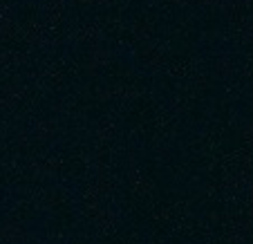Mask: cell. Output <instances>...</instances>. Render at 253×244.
<instances>
[{
	"instance_id": "6da1fadb",
	"label": "cell",
	"mask_w": 253,
	"mask_h": 244,
	"mask_svg": "<svg viewBox=\"0 0 253 244\" xmlns=\"http://www.w3.org/2000/svg\"><path fill=\"white\" fill-rule=\"evenodd\" d=\"M141 96V90L134 85H115V87H105V90L96 92V99L99 101H134Z\"/></svg>"
},
{
	"instance_id": "7a4b0ae2",
	"label": "cell",
	"mask_w": 253,
	"mask_h": 244,
	"mask_svg": "<svg viewBox=\"0 0 253 244\" xmlns=\"http://www.w3.org/2000/svg\"><path fill=\"white\" fill-rule=\"evenodd\" d=\"M20 36H23V41L25 43H29V45H39V47H43V45H47L45 43V25L41 23V20H27V23L20 27Z\"/></svg>"
},
{
	"instance_id": "3957f363",
	"label": "cell",
	"mask_w": 253,
	"mask_h": 244,
	"mask_svg": "<svg viewBox=\"0 0 253 244\" xmlns=\"http://www.w3.org/2000/svg\"><path fill=\"white\" fill-rule=\"evenodd\" d=\"M70 39L77 41H90L92 45H101V41L105 39V29L99 23H83L74 34H70Z\"/></svg>"
},
{
	"instance_id": "277c9868",
	"label": "cell",
	"mask_w": 253,
	"mask_h": 244,
	"mask_svg": "<svg viewBox=\"0 0 253 244\" xmlns=\"http://www.w3.org/2000/svg\"><path fill=\"white\" fill-rule=\"evenodd\" d=\"M141 56H143V61H146V65H148L150 70H155V72H159V70L166 65V54H164L162 45H157L155 41L148 45H143Z\"/></svg>"
},
{
	"instance_id": "5b68a950",
	"label": "cell",
	"mask_w": 253,
	"mask_h": 244,
	"mask_svg": "<svg viewBox=\"0 0 253 244\" xmlns=\"http://www.w3.org/2000/svg\"><path fill=\"white\" fill-rule=\"evenodd\" d=\"M112 61V52L103 45H92L90 49V61H87V72L96 74L101 67H108Z\"/></svg>"
},
{
	"instance_id": "8992f818",
	"label": "cell",
	"mask_w": 253,
	"mask_h": 244,
	"mask_svg": "<svg viewBox=\"0 0 253 244\" xmlns=\"http://www.w3.org/2000/svg\"><path fill=\"white\" fill-rule=\"evenodd\" d=\"M25 96V87L18 83H9V85L0 87V108H11L16 106Z\"/></svg>"
},
{
	"instance_id": "52a82bcc",
	"label": "cell",
	"mask_w": 253,
	"mask_h": 244,
	"mask_svg": "<svg viewBox=\"0 0 253 244\" xmlns=\"http://www.w3.org/2000/svg\"><path fill=\"white\" fill-rule=\"evenodd\" d=\"M130 32H132V39L141 45H148L155 41V27L148 20H137V23H132Z\"/></svg>"
},
{
	"instance_id": "ba28073f",
	"label": "cell",
	"mask_w": 253,
	"mask_h": 244,
	"mask_svg": "<svg viewBox=\"0 0 253 244\" xmlns=\"http://www.w3.org/2000/svg\"><path fill=\"white\" fill-rule=\"evenodd\" d=\"M63 11H65V0H47L43 11V18L47 27H56L63 18Z\"/></svg>"
},
{
	"instance_id": "9c48e42d",
	"label": "cell",
	"mask_w": 253,
	"mask_h": 244,
	"mask_svg": "<svg viewBox=\"0 0 253 244\" xmlns=\"http://www.w3.org/2000/svg\"><path fill=\"white\" fill-rule=\"evenodd\" d=\"M56 130H58V121L54 119V117L41 119V121H36V125H34V134L39 139H52L54 134H56Z\"/></svg>"
},
{
	"instance_id": "30bf717a",
	"label": "cell",
	"mask_w": 253,
	"mask_h": 244,
	"mask_svg": "<svg viewBox=\"0 0 253 244\" xmlns=\"http://www.w3.org/2000/svg\"><path fill=\"white\" fill-rule=\"evenodd\" d=\"M25 63V54L14 52V49H5L0 52V70H9V67H18Z\"/></svg>"
},
{
	"instance_id": "8fae6325",
	"label": "cell",
	"mask_w": 253,
	"mask_h": 244,
	"mask_svg": "<svg viewBox=\"0 0 253 244\" xmlns=\"http://www.w3.org/2000/svg\"><path fill=\"white\" fill-rule=\"evenodd\" d=\"M16 36H20L18 23H14V18L2 20V23H0V43H7V41L16 39Z\"/></svg>"
},
{
	"instance_id": "7c38bea8",
	"label": "cell",
	"mask_w": 253,
	"mask_h": 244,
	"mask_svg": "<svg viewBox=\"0 0 253 244\" xmlns=\"http://www.w3.org/2000/svg\"><path fill=\"white\" fill-rule=\"evenodd\" d=\"M215 74L222 77V79L233 77V61H231V56L222 54V56L217 58V63H215Z\"/></svg>"
},
{
	"instance_id": "4fadbf2b",
	"label": "cell",
	"mask_w": 253,
	"mask_h": 244,
	"mask_svg": "<svg viewBox=\"0 0 253 244\" xmlns=\"http://www.w3.org/2000/svg\"><path fill=\"white\" fill-rule=\"evenodd\" d=\"M115 121H110V119H103L99 125H96V137L101 139V141H108V139L115 134Z\"/></svg>"
},
{
	"instance_id": "5bb4252c",
	"label": "cell",
	"mask_w": 253,
	"mask_h": 244,
	"mask_svg": "<svg viewBox=\"0 0 253 244\" xmlns=\"http://www.w3.org/2000/svg\"><path fill=\"white\" fill-rule=\"evenodd\" d=\"M43 81H45V85H61L63 83V74L58 72V70H45V74H43Z\"/></svg>"
},
{
	"instance_id": "9a60e30c",
	"label": "cell",
	"mask_w": 253,
	"mask_h": 244,
	"mask_svg": "<svg viewBox=\"0 0 253 244\" xmlns=\"http://www.w3.org/2000/svg\"><path fill=\"white\" fill-rule=\"evenodd\" d=\"M72 106H74V101L72 99H58L56 103H52V112H61V115H65V112L72 110Z\"/></svg>"
},
{
	"instance_id": "2e32d148",
	"label": "cell",
	"mask_w": 253,
	"mask_h": 244,
	"mask_svg": "<svg viewBox=\"0 0 253 244\" xmlns=\"http://www.w3.org/2000/svg\"><path fill=\"white\" fill-rule=\"evenodd\" d=\"M244 139H247V141H251V144H253V121H249V123H247V128H244Z\"/></svg>"
},
{
	"instance_id": "e0dca14e",
	"label": "cell",
	"mask_w": 253,
	"mask_h": 244,
	"mask_svg": "<svg viewBox=\"0 0 253 244\" xmlns=\"http://www.w3.org/2000/svg\"><path fill=\"white\" fill-rule=\"evenodd\" d=\"M197 2L204 7H217V9H220V5H222V0H197Z\"/></svg>"
},
{
	"instance_id": "ac0fdd59",
	"label": "cell",
	"mask_w": 253,
	"mask_h": 244,
	"mask_svg": "<svg viewBox=\"0 0 253 244\" xmlns=\"http://www.w3.org/2000/svg\"><path fill=\"white\" fill-rule=\"evenodd\" d=\"M233 2H235V7H238V9H247V7H251V2H253V0H233Z\"/></svg>"
},
{
	"instance_id": "d6986e66",
	"label": "cell",
	"mask_w": 253,
	"mask_h": 244,
	"mask_svg": "<svg viewBox=\"0 0 253 244\" xmlns=\"http://www.w3.org/2000/svg\"><path fill=\"white\" fill-rule=\"evenodd\" d=\"M81 5H108V0H79Z\"/></svg>"
},
{
	"instance_id": "ffe728a7",
	"label": "cell",
	"mask_w": 253,
	"mask_h": 244,
	"mask_svg": "<svg viewBox=\"0 0 253 244\" xmlns=\"http://www.w3.org/2000/svg\"><path fill=\"white\" fill-rule=\"evenodd\" d=\"M191 2H195V0H172V5H179V7H188Z\"/></svg>"
},
{
	"instance_id": "44dd1931",
	"label": "cell",
	"mask_w": 253,
	"mask_h": 244,
	"mask_svg": "<svg viewBox=\"0 0 253 244\" xmlns=\"http://www.w3.org/2000/svg\"><path fill=\"white\" fill-rule=\"evenodd\" d=\"M18 139H20V144H27V134H25V132H20Z\"/></svg>"
},
{
	"instance_id": "7402d4cb",
	"label": "cell",
	"mask_w": 253,
	"mask_h": 244,
	"mask_svg": "<svg viewBox=\"0 0 253 244\" xmlns=\"http://www.w3.org/2000/svg\"><path fill=\"white\" fill-rule=\"evenodd\" d=\"M5 128V121H2V117H0V130Z\"/></svg>"
}]
</instances>
